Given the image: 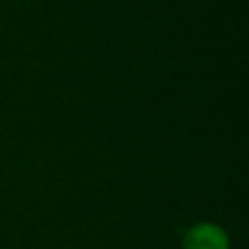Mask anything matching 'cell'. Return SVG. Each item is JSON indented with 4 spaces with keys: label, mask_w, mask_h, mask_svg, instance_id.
<instances>
[{
    "label": "cell",
    "mask_w": 249,
    "mask_h": 249,
    "mask_svg": "<svg viewBox=\"0 0 249 249\" xmlns=\"http://www.w3.org/2000/svg\"><path fill=\"white\" fill-rule=\"evenodd\" d=\"M183 249H230V237L218 224L198 222L187 230Z\"/></svg>",
    "instance_id": "6da1fadb"
}]
</instances>
